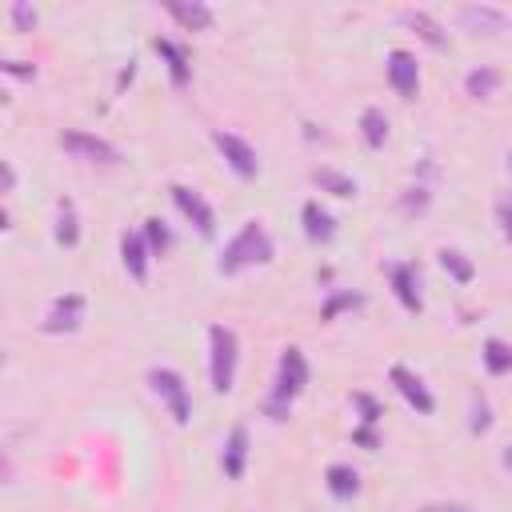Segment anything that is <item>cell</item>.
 Segmentation results:
<instances>
[{"label":"cell","mask_w":512,"mask_h":512,"mask_svg":"<svg viewBox=\"0 0 512 512\" xmlns=\"http://www.w3.org/2000/svg\"><path fill=\"white\" fill-rule=\"evenodd\" d=\"M276 256V248H272V236L264 232V224L260 220H248L228 244H224V252H220V272L224 276H236V272H244V268H252V264H268Z\"/></svg>","instance_id":"6da1fadb"},{"label":"cell","mask_w":512,"mask_h":512,"mask_svg":"<svg viewBox=\"0 0 512 512\" xmlns=\"http://www.w3.org/2000/svg\"><path fill=\"white\" fill-rule=\"evenodd\" d=\"M304 384H308V360H304V352L300 348H284L280 352V368H276V388L268 396V416L272 420H284L288 404L304 392Z\"/></svg>","instance_id":"7a4b0ae2"},{"label":"cell","mask_w":512,"mask_h":512,"mask_svg":"<svg viewBox=\"0 0 512 512\" xmlns=\"http://www.w3.org/2000/svg\"><path fill=\"white\" fill-rule=\"evenodd\" d=\"M236 356H240L236 332L224 328V324H212L208 328V376H212V388L216 392H228L232 388V380H236Z\"/></svg>","instance_id":"3957f363"},{"label":"cell","mask_w":512,"mask_h":512,"mask_svg":"<svg viewBox=\"0 0 512 512\" xmlns=\"http://www.w3.org/2000/svg\"><path fill=\"white\" fill-rule=\"evenodd\" d=\"M148 384H152V392L168 404L172 420H176V424H188V416H192V400H188V384H184V376L172 372V368H152V372H148Z\"/></svg>","instance_id":"277c9868"},{"label":"cell","mask_w":512,"mask_h":512,"mask_svg":"<svg viewBox=\"0 0 512 512\" xmlns=\"http://www.w3.org/2000/svg\"><path fill=\"white\" fill-rule=\"evenodd\" d=\"M60 148L72 152V156H80V160H88V164H116L120 160V152L104 136H92V132H80V128L60 132Z\"/></svg>","instance_id":"5b68a950"},{"label":"cell","mask_w":512,"mask_h":512,"mask_svg":"<svg viewBox=\"0 0 512 512\" xmlns=\"http://www.w3.org/2000/svg\"><path fill=\"white\" fill-rule=\"evenodd\" d=\"M212 140H216V148H220V156H224V164L240 176V180H252L256 172H260V160H256V148L248 144V140H240L236 132H212Z\"/></svg>","instance_id":"8992f818"},{"label":"cell","mask_w":512,"mask_h":512,"mask_svg":"<svg viewBox=\"0 0 512 512\" xmlns=\"http://www.w3.org/2000/svg\"><path fill=\"white\" fill-rule=\"evenodd\" d=\"M168 192H172V204L180 208V216L192 220L200 236H212V232H216V212L208 208V200H204L196 188H188V184H172Z\"/></svg>","instance_id":"52a82bcc"},{"label":"cell","mask_w":512,"mask_h":512,"mask_svg":"<svg viewBox=\"0 0 512 512\" xmlns=\"http://www.w3.org/2000/svg\"><path fill=\"white\" fill-rule=\"evenodd\" d=\"M80 320H84V296L80 292H68V296H56L52 300V308L40 320V328L44 332H76Z\"/></svg>","instance_id":"ba28073f"},{"label":"cell","mask_w":512,"mask_h":512,"mask_svg":"<svg viewBox=\"0 0 512 512\" xmlns=\"http://www.w3.org/2000/svg\"><path fill=\"white\" fill-rule=\"evenodd\" d=\"M388 84L396 88V96L404 100H416V88H420V68H416V56L396 48L388 52Z\"/></svg>","instance_id":"9c48e42d"},{"label":"cell","mask_w":512,"mask_h":512,"mask_svg":"<svg viewBox=\"0 0 512 512\" xmlns=\"http://www.w3.org/2000/svg\"><path fill=\"white\" fill-rule=\"evenodd\" d=\"M388 380L396 384V392L420 412V416H428L432 408H436V400H432V392H428V384L416 376V372H408L404 364H392V372H388Z\"/></svg>","instance_id":"30bf717a"},{"label":"cell","mask_w":512,"mask_h":512,"mask_svg":"<svg viewBox=\"0 0 512 512\" xmlns=\"http://www.w3.org/2000/svg\"><path fill=\"white\" fill-rule=\"evenodd\" d=\"M120 260H124V268H128V276H132L136 284H144V280H148L152 248H148L144 232H124V240H120Z\"/></svg>","instance_id":"8fae6325"},{"label":"cell","mask_w":512,"mask_h":512,"mask_svg":"<svg viewBox=\"0 0 512 512\" xmlns=\"http://www.w3.org/2000/svg\"><path fill=\"white\" fill-rule=\"evenodd\" d=\"M220 464H224V476L228 480H240L244 476V464H248V432L244 424H236L224 440V452H220Z\"/></svg>","instance_id":"7c38bea8"},{"label":"cell","mask_w":512,"mask_h":512,"mask_svg":"<svg viewBox=\"0 0 512 512\" xmlns=\"http://www.w3.org/2000/svg\"><path fill=\"white\" fill-rule=\"evenodd\" d=\"M388 280H392L396 300H400L408 312H420V308H424V300H420V284H416V268H408V264H392V268H388Z\"/></svg>","instance_id":"4fadbf2b"},{"label":"cell","mask_w":512,"mask_h":512,"mask_svg":"<svg viewBox=\"0 0 512 512\" xmlns=\"http://www.w3.org/2000/svg\"><path fill=\"white\" fill-rule=\"evenodd\" d=\"M168 16L180 20L188 32H208V28H212V8L200 4V0H192V4H188V0H172V4H168Z\"/></svg>","instance_id":"5bb4252c"},{"label":"cell","mask_w":512,"mask_h":512,"mask_svg":"<svg viewBox=\"0 0 512 512\" xmlns=\"http://www.w3.org/2000/svg\"><path fill=\"white\" fill-rule=\"evenodd\" d=\"M300 220H304V236L308 240H316V244H328L332 236H336V224H332V216L316 204V200H308L304 208H300Z\"/></svg>","instance_id":"9a60e30c"},{"label":"cell","mask_w":512,"mask_h":512,"mask_svg":"<svg viewBox=\"0 0 512 512\" xmlns=\"http://www.w3.org/2000/svg\"><path fill=\"white\" fill-rule=\"evenodd\" d=\"M460 24L468 32H500L504 28V16L488 4H472V8H460Z\"/></svg>","instance_id":"2e32d148"},{"label":"cell","mask_w":512,"mask_h":512,"mask_svg":"<svg viewBox=\"0 0 512 512\" xmlns=\"http://www.w3.org/2000/svg\"><path fill=\"white\" fill-rule=\"evenodd\" d=\"M152 48H156V52L164 56V64H168V76H172V84H176V88H184V84H188V56H184V52H180V48H176L172 40H164V36H156V40H152Z\"/></svg>","instance_id":"e0dca14e"},{"label":"cell","mask_w":512,"mask_h":512,"mask_svg":"<svg viewBox=\"0 0 512 512\" xmlns=\"http://www.w3.org/2000/svg\"><path fill=\"white\" fill-rule=\"evenodd\" d=\"M324 480H328V492H332L336 500H348V496L360 492V476H356L352 464H332V468L324 472Z\"/></svg>","instance_id":"ac0fdd59"},{"label":"cell","mask_w":512,"mask_h":512,"mask_svg":"<svg viewBox=\"0 0 512 512\" xmlns=\"http://www.w3.org/2000/svg\"><path fill=\"white\" fill-rule=\"evenodd\" d=\"M80 240V220H76V204L72 200H60L56 204V244L72 248Z\"/></svg>","instance_id":"d6986e66"},{"label":"cell","mask_w":512,"mask_h":512,"mask_svg":"<svg viewBox=\"0 0 512 512\" xmlns=\"http://www.w3.org/2000/svg\"><path fill=\"white\" fill-rule=\"evenodd\" d=\"M464 88H468V96L488 100V96L500 88V72H496V68H472V72L464 76Z\"/></svg>","instance_id":"ffe728a7"},{"label":"cell","mask_w":512,"mask_h":512,"mask_svg":"<svg viewBox=\"0 0 512 512\" xmlns=\"http://www.w3.org/2000/svg\"><path fill=\"white\" fill-rule=\"evenodd\" d=\"M360 132H364V144H368V148H380V144L388 140V116H384L380 108H364Z\"/></svg>","instance_id":"44dd1931"},{"label":"cell","mask_w":512,"mask_h":512,"mask_svg":"<svg viewBox=\"0 0 512 512\" xmlns=\"http://www.w3.org/2000/svg\"><path fill=\"white\" fill-rule=\"evenodd\" d=\"M400 20H404L408 28H416V32H420V36H424L432 48H444V28H440V24H436L428 12H400Z\"/></svg>","instance_id":"7402d4cb"},{"label":"cell","mask_w":512,"mask_h":512,"mask_svg":"<svg viewBox=\"0 0 512 512\" xmlns=\"http://www.w3.org/2000/svg\"><path fill=\"white\" fill-rule=\"evenodd\" d=\"M440 268L456 280V284H468L472 276H476V268H472V260L464 256V252H456V248H440Z\"/></svg>","instance_id":"603a6c76"},{"label":"cell","mask_w":512,"mask_h":512,"mask_svg":"<svg viewBox=\"0 0 512 512\" xmlns=\"http://www.w3.org/2000/svg\"><path fill=\"white\" fill-rule=\"evenodd\" d=\"M484 368H488L492 376L512 372V344H504V340H484Z\"/></svg>","instance_id":"cb8c5ba5"},{"label":"cell","mask_w":512,"mask_h":512,"mask_svg":"<svg viewBox=\"0 0 512 512\" xmlns=\"http://www.w3.org/2000/svg\"><path fill=\"white\" fill-rule=\"evenodd\" d=\"M312 180H316L324 192H332V196H356V184H352L348 176L332 172V168H316V172H312Z\"/></svg>","instance_id":"d4e9b609"},{"label":"cell","mask_w":512,"mask_h":512,"mask_svg":"<svg viewBox=\"0 0 512 512\" xmlns=\"http://www.w3.org/2000/svg\"><path fill=\"white\" fill-rule=\"evenodd\" d=\"M144 240H148V248H152V256H156V252L164 256V252H168V244H172V236H168V228H164V220H156V216H152V220H144Z\"/></svg>","instance_id":"484cf974"},{"label":"cell","mask_w":512,"mask_h":512,"mask_svg":"<svg viewBox=\"0 0 512 512\" xmlns=\"http://www.w3.org/2000/svg\"><path fill=\"white\" fill-rule=\"evenodd\" d=\"M356 304H364V296L360 292H336L328 304H324V320H336V312H344V308H356Z\"/></svg>","instance_id":"4316f807"},{"label":"cell","mask_w":512,"mask_h":512,"mask_svg":"<svg viewBox=\"0 0 512 512\" xmlns=\"http://www.w3.org/2000/svg\"><path fill=\"white\" fill-rule=\"evenodd\" d=\"M8 16H12V28H16V32H32V28H36V8H28V4H20V0L8 8Z\"/></svg>","instance_id":"83f0119b"},{"label":"cell","mask_w":512,"mask_h":512,"mask_svg":"<svg viewBox=\"0 0 512 512\" xmlns=\"http://www.w3.org/2000/svg\"><path fill=\"white\" fill-rule=\"evenodd\" d=\"M488 424H492V420H488V404L476 400V404H472V432H488Z\"/></svg>","instance_id":"f1b7e54d"},{"label":"cell","mask_w":512,"mask_h":512,"mask_svg":"<svg viewBox=\"0 0 512 512\" xmlns=\"http://www.w3.org/2000/svg\"><path fill=\"white\" fill-rule=\"evenodd\" d=\"M356 404H360V412H364V424H376V420H380V408H376L372 396H356Z\"/></svg>","instance_id":"f546056e"},{"label":"cell","mask_w":512,"mask_h":512,"mask_svg":"<svg viewBox=\"0 0 512 512\" xmlns=\"http://www.w3.org/2000/svg\"><path fill=\"white\" fill-rule=\"evenodd\" d=\"M4 72H8V76H24V80L36 76V68H28L24 60H4Z\"/></svg>","instance_id":"4dcf8cb0"},{"label":"cell","mask_w":512,"mask_h":512,"mask_svg":"<svg viewBox=\"0 0 512 512\" xmlns=\"http://www.w3.org/2000/svg\"><path fill=\"white\" fill-rule=\"evenodd\" d=\"M424 512H468L464 504H432V508H424Z\"/></svg>","instance_id":"1f68e13d"},{"label":"cell","mask_w":512,"mask_h":512,"mask_svg":"<svg viewBox=\"0 0 512 512\" xmlns=\"http://www.w3.org/2000/svg\"><path fill=\"white\" fill-rule=\"evenodd\" d=\"M12 184H16V172H12V164L4 160V192H12Z\"/></svg>","instance_id":"d6a6232c"},{"label":"cell","mask_w":512,"mask_h":512,"mask_svg":"<svg viewBox=\"0 0 512 512\" xmlns=\"http://www.w3.org/2000/svg\"><path fill=\"white\" fill-rule=\"evenodd\" d=\"M356 440H360V444H368V448H372V444H376V436H372V432H368V424H364V428H360V432H356Z\"/></svg>","instance_id":"836d02e7"},{"label":"cell","mask_w":512,"mask_h":512,"mask_svg":"<svg viewBox=\"0 0 512 512\" xmlns=\"http://www.w3.org/2000/svg\"><path fill=\"white\" fill-rule=\"evenodd\" d=\"M504 464H508V468H512V448H508V452H504Z\"/></svg>","instance_id":"e575fe53"},{"label":"cell","mask_w":512,"mask_h":512,"mask_svg":"<svg viewBox=\"0 0 512 512\" xmlns=\"http://www.w3.org/2000/svg\"><path fill=\"white\" fill-rule=\"evenodd\" d=\"M508 168H512V152H508Z\"/></svg>","instance_id":"d590c367"}]
</instances>
